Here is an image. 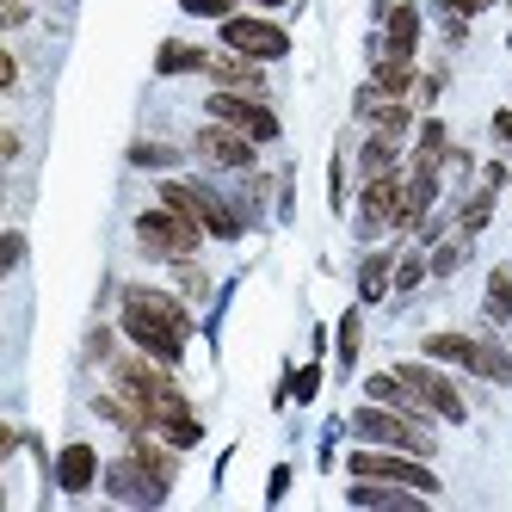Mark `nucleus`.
I'll return each mask as SVG.
<instances>
[{"instance_id": "f257e3e1", "label": "nucleus", "mask_w": 512, "mask_h": 512, "mask_svg": "<svg viewBox=\"0 0 512 512\" xmlns=\"http://www.w3.org/2000/svg\"><path fill=\"white\" fill-rule=\"evenodd\" d=\"M124 334L136 352H149L161 364H179L186 358V340H192V309L167 297V290H149V284H130L124 290Z\"/></svg>"}, {"instance_id": "f03ea898", "label": "nucleus", "mask_w": 512, "mask_h": 512, "mask_svg": "<svg viewBox=\"0 0 512 512\" xmlns=\"http://www.w3.org/2000/svg\"><path fill=\"white\" fill-rule=\"evenodd\" d=\"M352 432H358V445H395V451L432 457L426 420L408 414V408H389V401H364V408H352Z\"/></svg>"}, {"instance_id": "7ed1b4c3", "label": "nucleus", "mask_w": 512, "mask_h": 512, "mask_svg": "<svg viewBox=\"0 0 512 512\" xmlns=\"http://www.w3.org/2000/svg\"><path fill=\"white\" fill-rule=\"evenodd\" d=\"M161 204L186 210L192 223H198L204 235H216V241H235V235H241L235 204H229V198H216L210 186H198V179H161Z\"/></svg>"}, {"instance_id": "20e7f679", "label": "nucleus", "mask_w": 512, "mask_h": 512, "mask_svg": "<svg viewBox=\"0 0 512 512\" xmlns=\"http://www.w3.org/2000/svg\"><path fill=\"white\" fill-rule=\"evenodd\" d=\"M346 469H352V475H371V482H401V488H420L426 500L438 494V475L426 469V457L395 451V445H358V451L346 457Z\"/></svg>"}, {"instance_id": "39448f33", "label": "nucleus", "mask_w": 512, "mask_h": 512, "mask_svg": "<svg viewBox=\"0 0 512 512\" xmlns=\"http://www.w3.org/2000/svg\"><path fill=\"white\" fill-rule=\"evenodd\" d=\"M136 241L155 253V260H192L204 229L192 223L186 210H173V204H155V210H142L136 216Z\"/></svg>"}, {"instance_id": "423d86ee", "label": "nucleus", "mask_w": 512, "mask_h": 512, "mask_svg": "<svg viewBox=\"0 0 512 512\" xmlns=\"http://www.w3.org/2000/svg\"><path fill=\"white\" fill-rule=\"evenodd\" d=\"M395 377L414 389V401H420L426 414L451 420V426H463V420H469V401L457 395V383H451L445 371H438V358H401V364H395Z\"/></svg>"}, {"instance_id": "0eeeda50", "label": "nucleus", "mask_w": 512, "mask_h": 512, "mask_svg": "<svg viewBox=\"0 0 512 512\" xmlns=\"http://www.w3.org/2000/svg\"><path fill=\"white\" fill-rule=\"evenodd\" d=\"M210 118H223V124H235L241 136H253V142H278V112L266 105V93H235V87H216L210 93Z\"/></svg>"}, {"instance_id": "6e6552de", "label": "nucleus", "mask_w": 512, "mask_h": 512, "mask_svg": "<svg viewBox=\"0 0 512 512\" xmlns=\"http://www.w3.org/2000/svg\"><path fill=\"white\" fill-rule=\"evenodd\" d=\"M223 44L241 50V56H253V62H278V56H290V31L272 25V19H260V13H229L223 19Z\"/></svg>"}, {"instance_id": "1a4fd4ad", "label": "nucleus", "mask_w": 512, "mask_h": 512, "mask_svg": "<svg viewBox=\"0 0 512 512\" xmlns=\"http://www.w3.org/2000/svg\"><path fill=\"white\" fill-rule=\"evenodd\" d=\"M401 192H408V167H401V173H383V179H364V192H358V235H383V229H395Z\"/></svg>"}, {"instance_id": "9d476101", "label": "nucleus", "mask_w": 512, "mask_h": 512, "mask_svg": "<svg viewBox=\"0 0 512 512\" xmlns=\"http://www.w3.org/2000/svg\"><path fill=\"white\" fill-rule=\"evenodd\" d=\"M192 149H198L210 167L247 173V167H253V149H260V142H253V136H241V130H235V124H223V118H210V124L198 130V142H192Z\"/></svg>"}, {"instance_id": "9b49d317", "label": "nucleus", "mask_w": 512, "mask_h": 512, "mask_svg": "<svg viewBox=\"0 0 512 512\" xmlns=\"http://www.w3.org/2000/svg\"><path fill=\"white\" fill-rule=\"evenodd\" d=\"M414 44H420V7H408V0H389L383 7V50L389 56H414ZM377 50V56H383Z\"/></svg>"}, {"instance_id": "f8f14e48", "label": "nucleus", "mask_w": 512, "mask_h": 512, "mask_svg": "<svg viewBox=\"0 0 512 512\" xmlns=\"http://www.w3.org/2000/svg\"><path fill=\"white\" fill-rule=\"evenodd\" d=\"M105 482H112V494H118V500H136V506H161V500H167V488H155L149 475H142V463H136V457H118L112 469H105Z\"/></svg>"}, {"instance_id": "ddd939ff", "label": "nucleus", "mask_w": 512, "mask_h": 512, "mask_svg": "<svg viewBox=\"0 0 512 512\" xmlns=\"http://www.w3.org/2000/svg\"><path fill=\"white\" fill-rule=\"evenodd\" d=\"M204 75H210L216 87H235V93H266L260 62H253V56H241V50H229V56H210V68H204Z\"/></svg>"}, {"instance_id": "4468645a", "label": "nucleus", "mask_w": 512, "mask_h": 512, "mask_svg": "<svg viewBox=\"0 0 512 512\" xmlns=\"http://www.w3.org/2000/svg\"><path fill=\"white\" fill-rule=\"evenodd\" d=\"M56 482H62V494H87V488L99 482V451H93V445H62Z\"/></svg>"}, {"instance_id": "2eb2a0df", "label": "nucleus", "mask_w": 512, "mask_h": 512, "mask_svg": "<svg viewBox=\"0 0 512 512\" xmlns=\"http://www.w3.org/2000/svg\"><path fill=\"white\" fill-rule=\"evenodd\" d=\"M352 500H358V506H395V512H414L426 494H420V488H401V482H371V475H352Z\"/></svg>"}, {"instance_id": "dca6fc26", "label": "nucleus", "mask_w": 512, "mask_h": 512, "mask_svg": "<svg viewBox=\"0 0 512 512\" xmlns=\"http://www.w3.org/2000/svg\"><path fill=\"white\" fill-rule=\"evenodd\" d=\"M408 161H401V142L395 136H383V130H371V142L358 149V173L364 179H383V173H401Z\"/></svg>"}, {"instance_id": "f3484780", "label": "nucleus", "mask_w": 512, "mask_h": 512, "mask_svg": "<svg viewBox=\"0 0 512 512\" xmlns=\"http://www.w3.org/2000/svg\"><path fill=\"white\" fill-rule=\"evenodd\" d=\"M395 290V253H364L358 266V303H383Z\"/></svg>"}, {"instance_id": "a211bd4d", "label": "nucleus", "mask_w": 512, "mask_h": 512, "mask_svg": "<svg viewBox=\"0 0 512 512\" xmlns=\"http://www.w3.org/2000/svg\"><path fill=\"white\" fill-rule=\"evenodd\" d=\"M420 352L438 358V364H463V371H475V358H482V340H475V334H426Z\"/></svg>"}, {"instance_id": "6ab92c4d", "label": "nucleus", "mask_w": 512, "mask_h": 512, "mask_svg": "<svg viewBox=\"0 0 512 512\" xmlns=\"http://www.w3.org/2000/svg\"><path fill=\"white\" fill-rule=\"evenodd\" d=\"M204 68H210V50H198V44L167 38V44L155 50V75H204Z\"/></svg>"}, {"instance_id": "aec40b11", "label": "nucleus", "mask_w": 512, "mask_h": 512, "mask_svg": "<svg viewBox=\"0 0 512 512\" xmlns=\"http://www.w3.org/2000/svg\"><path fill=\"white\" fill-rule=\"evenodd\" d=\"M371 81L383 87V93H395V99H408L414 93V56H377V68H371Z\"/></svg>"}, {"instance_id": "412c9836", "label": "nucleus", "mask_w": 512, "mask_h": 512, "mask_svg": "<svg viewBox=\"0 0 512 512\" xmlns=\"http://www.w3.org/2000/svg\"><path fill=\"white\" fill-rule=\"evenodd\" d=\"M445 161H451V136H445V124H438V118H426L414 155H408V167H445Z\"/></svg>"}, {"instance_id": "4be33fe9", "label": "nucleus", "mask_w": 512, "mask_h": 512, "mask_svg": "<svg viewBox=\"0 0 512 512\" xmlns=\"http://www.w3.org/2000/svg\"><path fill=\"white\" fill-rule=\"evenodd\" d=\"M482 309H488L494 327L512 321V266H494V272H488V297H482Z\"/></svg>"}, {"instance_id": "5701e85b", "label": "nucleus", "mask_w": 512, "mask_h": 512, "mask_svg": "<svg viewBox=\"0 0 512 512\" xmlns=\"http://www.w3.org/2000/svg\"><path fill=\"white\" fill-rule=\"evenodd\" d=\"M334 346H340V371H352V364H358V346H364V321H358V309H346V315H340Z\"/></svg>"}, {"instance_id": "b1692460", "label": "nucleus", "mask_w": 512, "mask_h": 512, "mask_svg": "<svg viewBox=\"0 0 512 512\" xmlns=\"http://www.w3.org/2000/svg\"><path fill=\"white\" fill-rule=\"evenodd\" d=\"M475 377H488V383H512V352L500 340H482V358H475Z\"/></svg>"}, {"instance_id": "393cba45", "label": "nucleus", "mask_w": 512, "mask_h": 512, "mask_svg": "<svg viewBox=\"0 0 512 512\" xmlns=\"http://www.w3.org/2000/svg\"><path fill=\"white\" fill-rule=\"evenodd\" d=\"M494 198H500V192L482 179V192H475V198L463 204V223H457V229H463V235H482V229H488V216H494Z\"/></svg>"}, {"instance_id": "a878e982", "label": "nucleus", "mask_w": 512, "mask_h": 512, "mask_svg": "<svg viewBox=\"0 0 512 512\" xmlns=\"http://www.w3.org/2000/svg\"><path fill=\"white\" fill-rule=\"evenodd\" d=\"M463 260H469V235L457 229L451 241H438V247H432V278H451V272H457Z\"/></svg>"}, {"instance_id": "bb28decb", "label": "nucleus", "mask_w": 512, "mask_h": 512, "mask_svg": "<svg viewBox=\"0 0 512 512\" xmlns=\"http://www.w3.org/2000/svg\"><path fill=\"white\" fill-rule=\"evenodd\" d=\"M179 155L167 149V142H136V149H130V167H142V173H167Z\"/></svg>"}, {"instance_id": "cd10ccee", "label": "nucleus", "mask_w": 512, "mask_h": 512, "mask_svg": "<svg viewBox=\"0 0 512 512\" xmlns=\"http://www.w3.org/2000/svg\"><path fill=\"white\" fill-rule=\"evenodd\" d=\"M426 272H432V260H420V253H401V260H395V290H414Z\"/></svg>"}, {"instance_id": "c85d7f7f", "label": "nucleus", "mask_w": 512, "mask_h": 512, "mask_svg": "<svg viewBox=\"0 0 512 512\" xmlns=\"http://www.w3.org/2000/svg\"><path fill=\"white\" fill-rule=\"evenodd\" d=\"M327 204L346 210V149H340L334 161H327Z\"/></svg>"}, {"instance_id": "c756f323", "label": "nucleus", "mask_w": 512, "mask_h": 512, "mask_svg": "<svg viewBox=\"0 0 512 512\" xmlns=\"http://www.w3.org/2000/svg\"><path fill=\"white\" fill-rule=\"evenodd\" d=\"M179 7H186L192 19H216V25H223L235 13V0H179Z\"/></svg>"}, {"instance_id": "7c9ffc66", "label": "nucleus", "mask_w": 512, "mask_h": 512, "mask_svg": "<svg viewBox=\"0 0 512 512\" xmlns=\"http://www.w3.org/2000/svg\"><path fill=\"white\" fill-rule=\"evenodd\" d=\"M315 389H321V371H315V364H303V371L290 377V395H297V401H315Z\"/></svg>"}, {"instance_id": "2f4dec72", "label": "nucleus", "mask_w": 512, "mask_h": 512, "mask_svg": "<svg viewBox=\"0 0 512 512\" xmlns=\"http://www.w3.org/2000/svg\"><path fill=\"white\" fill-rule=\"evenodd\" d=\"M19 260H25V235H19V229H7V241H0V266L19 272Z\"/></svg>"}, {"instance_id": "473e14b6", "label": "nucleus", "mask_w": 512, "mask_h": 512, "mask_svg": "<svg viewBox=\"0 0 512 512\" xmlns=\"http://www.w3.org/2000/svg\"><path fill=\"white\" fill-rule=\"evenodd\" d=\"M438 7H445V19H475L488 0H438Z\"/></svg>"}, {"instance_id": "72a5a7b5", "label": "nucleus", "mask_w": 512, "mask_h": 512, "mask_svg": "<svg viewBox=\"0 0 512 512\" xmlns=\"http://www.w3.org/2000/svg\"><path fill=\"white\" fill-rule=\"evenodd\" d=\"M31 19V7H25V0H7V13H0V25H7V31H19Z\"/></svg>"}, {"instance_id": "f704fd0d", "label": "nucleus", "mask_w": 512, "mask_h": 512, "mask_svg": "<svg viewBox=\"0 0 512 512\" xmlns=\"http://www.w3.org/2000/svg\"><path fill=\"white\" fill-rule=\"evenodd\" d=\"M284 488H290V469H284V463H278V469H272V482H266V500H272V506H278V500H284Z\"/></svg>"}, {"instance_id": "c9c22d12", "label": "nucleus", "mask_w": 512, "mask_h": 512, "mask_svg": "<svg viewBox=\"0 0 512 512\" xmlns=\"http://www.w3.org/2000/svg\"><path fill=\"white\" fill-rule=\"evenodd\" d=\"M105 352H112V334H105V327H99V334L87 340V358H105Z\"/></svg>"}, {"instance_id": "e433bc0d", "label": "nucleus", "mask_w": 512, "mask_h": 512, "mask_svg": "<svg viewBox=\"0 0 512 512\" xmlns=\"http://www.w3.org/2000/svg\"><path fill=\"white\" fill-rule=\"evenodd\" d=\"M494 136H500V142H512V105H506V112H494Z\"/></svg>"}, {"instance_id": "4c0bfd02", "label": "nucleus", "mask_w": 512, "mask_h": 512, "mask_svg": "<svg viewBox=\"0 0 512 512\" xmlns=\"http://www.w3.org/2000/svg\"><path fill=\"white\" fill-rule=\"evenodd\" d=\"M253 7H284V0H253Z\"/></svg>"}]
</instances>
